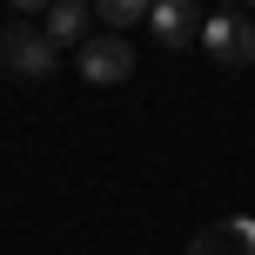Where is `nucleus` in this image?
Listing matches in <instances>:
<instances>
[{"instance_id": "f257e3e1", "label": "nucleus", "mask_w": 255, "mask_h": 255, "mask_svg": "<svg viewBox=\"0 0 255 255\" xmlns=\"http://www.w3.org/2000/svg\"><path fill=\"white\" fill-rule=\"evenodd\" d=\"M0 67H13L20 81H47L54 74V40L34 34V27H20V20H7L0 27Z\"/></svg>"}, {"instance_id": "f03ea898", "label": "nucleus", "mask_w": 255, "mask_h": 255, "mask_svg": "<svg viewBox=\"0 0 255 255\" xmlns=\"http://www.w3.org/2000/svg\"><path fill=\"white\" fill-rule=\"evenodd\" d=\"M195 40H202L222 67H249L255 61V20H242V13H208V20L195 27Z\"/></svg>"}, {"instance_id": "7ed1b4c3", "label": "nucleus", "mask_w": 255, "mask_h": 255, "mask_svg": "<svg viewBox=\"0 0 255 255\" xmlns=\"http://www.w3.org/2000/svg\"><path fill=\"white\" fill-rule=\"evenodd\" d=\"M81 74H88L94 88L128 81V74H134V47H128L121 34H88V40H81Z\"/></svg>"}, {"instance_id": "20e7f679", "label": "nucleus", "mask_w": 255, "mask_h": 255, "mask_svg": "<svg viewBox=\"0 0 255 255\" xmlns=\"http://www.w3.org/2000/svg\"><path fill=\"white\" fill-rule=\"evenodd\" d=\"M148 27L161 47H188L195 27H202V7L195 0H148Z\"/></svg>"}, {"instance_id": "39448f33", "label": "nucleus", "mask_w": 255, "mask_h": 255, "mask_svg": "<svg viewBox=\"0 0 255 255\" xmlns=\"http://www.w3.org/2000/svg\"><path fill=\"white\" fill-rule=\"evenodd\" d=\"M188 255H255V222H249V215L215 222V229H202V235L188 242Z\"/></svg>"}, {"instance_id": "423d86ee", "label": "nucleus", "mask_w": 255, "mask_h": 255, "mask_svg": "<svg viewBox=\"0 0 255 255\" xmlns=\"http://www.w3.org/2000/svg\"><path fill=\"white\" fill-rule=\"evenodd\" d=\"M88 20H94L88 0H54V7H47V40H54V47L74 40V47H81V40H88Z\"/></svg>"}, {"instance_id": "0eeeda50", "label": "nucleus", "mask_w": 255, "mask_h": 255, "mask_svg": "<svg viewBox=\"0 0 255 255\" xmlns=\"http://www.w3.org/2000/svg\"><path fill=\"white\" fill-rule=\"evenodd\" d=\"M94 13L108 20V34H121V27H134V20H148V0H88Z\"/></svg>"}, {"instance_id": "6e6552de", "label": "nucleus", "mask_w": 255, "mask_h": 255, "mask_svg": "<svg viewBox=\"0 0 255 255\" xmlns=\"http://www.w3.org/2000/svg\"><path fill=\"white\" fill-rule=\"evenodd\" d=\"M13 7H20V13H34V7H54V0H13Z\"/></svg>"}]
</instances>
